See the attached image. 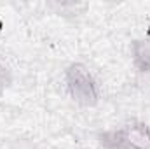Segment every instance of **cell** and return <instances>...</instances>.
I'll return each instance as SVG.
<instances>
[{
    "label": "cell",
    "mask_w": 150,
    "mask_h": 149,
    "mask_svg": "<svg viewBox=\"0 0 150 149\" xmlns=\"http://www.w3.org/2000/svg\"><path fill=\"white\" fill-rule=\"evenodd\" d=\"M131 53L134 67L143 74H150V39L134 40L131 46Z\"/></svg>",
    "instance_id": "cell-3"
},
{
    "label": "cell",
    "mask_w": 150,
    "mask_h": 149,
    "mask_svg": "<svg viewBox=\"0 0 150 149\" xmlns=\"http://www.w3.org/2000/svg\"><path fill=\"white\" fill-rule=\"evenodd\" d=\"M11 82H12V74H11L9 67H5V65L0 62V95L11 86Z\"/></svg>",
    "instance_id": "cell-4"
},
{
    "label": "cell",
    "mask_w": 150,
    "mask_h": 149,
    "mask_svg": "<svg viewBox=\"0 0 150 149\" xmlns=\"http://www.w3.org/2000/svg\"><path fill=\"white\" fill-rule=\"evenodd\" d=\"M65 79H67V88H68L70 97L79 105L93 107L98 104V100H100L98 81L94 79L93 72L84 63L68 65V69L65 72Z\"/></svg>",
    "instance_id": "cell-1"
},
{
    "label": "cell",
    "mask_w": 150,
    "mask_h": 149,
    "mask_svg": "<svg viewBox=\"0 0 150 149\" xmlns=\"http://www.w3.org/2000/svg\"><path fill=\"white\" fill-rule=\"evenodd\" d=\"M100 144L103 149H150V126L131 121L122 128L103 132Z\"/></svg>",
    "instance_id": "cell-2"
}]
</instances>
